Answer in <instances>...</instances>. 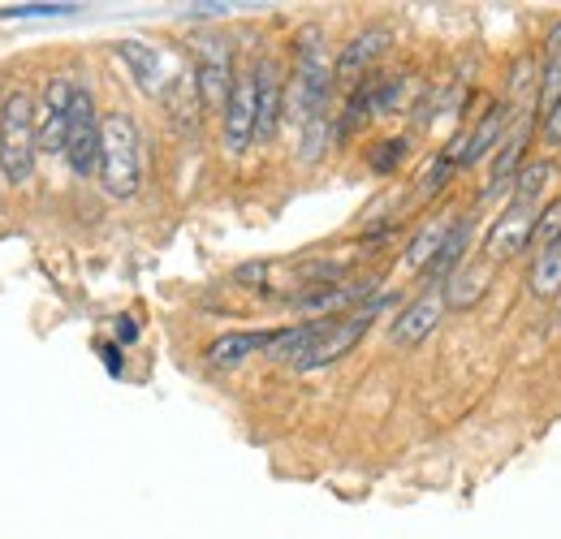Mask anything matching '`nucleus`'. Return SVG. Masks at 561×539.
I'll list each match as a JSON object with an SVG mask.
<instances>
[{
  "label": "nucleus",
  "instance_id": "nucleus-1",
  "mask_svg": "<svg viewBox=\"0 0 561 539\" xmlns=\"http://www.w3.org/2000/svg\"><path fill=\"white\" fill-rule=\"evenodd\" d=\"M333 61L324 57V35L316 26H307L298 35V57H294V73L285 87V122L294 130H302L316 117H329V100H333Z\"/></svg>",
  "mask_w": 561,
  "mask_h": 539
},
{
  "label": "nucleus",
  "instance_id": "nucleus-2",
  "mask_svg": "<svg viewBox=\"0 0 561 539\" xmlns=\"http://www.w3.org/2000/svg\"><path fill=\"white\" fill-rule=\"evenodd\" d=\"M100 186L113 199H135L142 186V142L130 113H108L100 138Z\"/></svg>",
  "mask_w": 561,
  "mask_h": 539
},
{
  "label": "nucleus",
  "instance_id": "nucleus-3",
  "mask_svg": "<svg viewBox=\"0 0 561 539\" xmlns=\"http://www.w3.org/2000/svg\"><path fill=\"white\" fill-rule=\"evenodd\" d=\"M35 156H39L35 104L26 91H13L0 104V177L9 186H26L35 177Z\"/></svg>",
  "mask_w": 561,
  "mask_h": 539
},
{
  "label": "nucleus",
  "instance_id": "nucleus-4",
  "mask_svg": "<svg viewBox=\"0 0 561 539\" xmlns=\"http://www.w3.org/2000/svg\"><path fill=\"white\" fill-rule=\"evenodd\" d=\"M380 298L376 302H367V307H358V311H346V316H337L333 320V329L324 333V337L316 341L298 363H294V371H324V367H333V363H342L346 354H351L358 341L367 337V329L376 324V316H380Z\"/></svg>",
  "mask_w": 561,
  "mask_h": 539
},
{
  "label": "nucleus",
  "instance_id": "nucleus-5",
  "mask_svg": "<svg viewBox=\"0 0 561 539\" xmlns=\"http://www.w3.org/2000/svg\"><path fill=\"white\" fill-rule=\"evenodd\" d=\"M100 138H104V117L95 113V100L87 87H78L70 113V138H66V160L73 177H100Z\"/></svg>",
  "mask_w": 561,
  "mask_h": 539
},
{
  "label": "nucleus",
  "instance_id": "nucleus-6",
  "mask_svg": "<svg viewBox=\"0 0 561 539\" xmlns=\"http://www.w3.org/2000/svg\"><path fill=\"white\" fill-rule=\"evenodd\" d=\"M73 95H78V82H73V78H66V73H61V78H48L44 100H39V108H35V135H39V151H48V156H66Z\"/></svg>",
  "mask_w": 561,
  "mask_h": 539
},
{
  "label": "nucleus",
  "instance_id": "nucleus-7",
  "mask_svg": "<svg viewBox=\"0 0 561 539\" xmlns=\"http://www.w3.org/2000/svg\"><path fill=\"white\" fill-rule=\"evenodd\" d=\"M536 216L540 207H527V203H505V211L496 216L484 233V260L501 264V260H514L531 246V229H536Z\"/></svg>",
  "mask_w": 561,
  "mask_h": 539
},
{
  "label": "nucleus",
  "instance_id": "nucleus-8",
  "mask_svg": "<svg viewBox=\"0 0 561 539\" xmlns=\"http://www.w3.org/2000/svg\"><path fill=\"white\" fill-rule=\"evenodd\" d=\"M220 130H225V151L242 156L255 142V73H238L233 91L220 108Z\"/></svg>",
  "mask_w": 561,
  "mask_h": 539
},
{
  "label": "nucleus",
  "instance_id": "nucleus-9",
  "mask_svg": "<svg viewBox=\"0 0 561 539\" xmlns=\"http://www.w3.org/2000/svg\"><path fill=\"white\" fill-rule=\"evenodd\" d=\"M376 280H337V285H316V289H307L302 298H294V307L298 311H307L311 320H337V311H346V307H367V302H376Z\"/></svg>",
  "mask_w": 561,
  "mask_h": 539
},
{
  "label": "nucleus",
  "instance_id": "nucleus-10",
  "mask_svg": "<svg viewBox=\"0 0 561 539\" xmlns=\"http://www.w3.org/2000/svg\"><path fill=\"white\" fill-rule=\"evenodd\" d=\"M505 126H510V104H489L484 117L471 126V135H462L449 142V156L458 160V169H476V164H484L492 151L501 147Z\"/></svg>",
  "mask_w": 561,
  "mask_h": 539
},
{
  "label": "nucleus",
  "instance_id": "nucleus-11",
  "mask_svg": "<svg viewBox=\"0 0 561 539\" xmlns=\"http://www.w3.org/2000/svg\"><path fill=\"white\" fill-rule=\"evenodd\" d=\"M251 73H255V142H268L285 122V73L273 57H264Z\"/></svg>",
  "mask_w": 561,
  "mask_h": 539
},
{
  "label": "nucleus",
  "instance_id": "nucleus-12",
  "mask_svg": "<svg viewBox=\"0 0 561 539\" xmlns=\"http://www.w3.org/2000/svg\"><path fill=\"white\" fill-rule=\"evenodd\" d=\"M389 44H393V31H389V26H367V31H358L351 44L337 53V66H333L337 82L354 91V87L367 78V69L389 53Z\"/></svg>",
  "mask_w": 561,
  "mask_h": 539
},
{
  "label": "nucleus",
  "instance_id": "nucleus-13",
  "mask_svg": "<svg viewBox=\"0 0 561 539\" xmlns=\"http://www.w3.org/2000/svg\"><path fill=\"white\" fill-rule=\"evenodd\" d=\"M195 87L208 108H225L233 91V69H229V44L225 39H204L195 53Z\"/></svg>",
  "mask_w": 561,
  "mask_h": 539
},
{
  "label": "nucleus",
  "instance_id": "nucleus-14",
  "mask_svg": "<svg viewBox=\"0 0 561 539\" xmlns=\"http://www.w3.org/2000/svg\"><path fill=\"white\" fill-rule=\"evenodd\" d=\"M445 311H449L445 307V294L440 289H427L411 307H402V316L389 324V341L393 345H420V341H427L436 333V324H440Z\"/></svg>",
  "mask_w": 561,
  "mask_h": 539
},
{
  "label": "nucleus",
  "instance_id": "nucleus-15",
  "mask_svg": "<svg viewBox=\"0 0 561 539\" xmlns=\"http://www.w3.org/2000/svg\"><path fill=\"white\" fill-rule=\"evenodd\" d=\"M527 135H531V117H514L510 135L501 138V147H496V156H492V173H489V191H484V199H492L501 186H514V177H518V169H523Z\"/></svg>",
  "mask_w": 561,
  "mask_h": 539
},
{
  "label": "nucleus",
  "instance_id": "nucleus-16",
  "mask_svg": "<svg viewBox=\"0 0 561 539\" xmlns=\"http://www.w3.org/2000/svg\"><path fill=\"white\" fill-rule=\"evenodd\" d=\"M277 333H225L208 345V363L211 367H242L247 358L255 354H268Z\"/></svg>",
  "mask_w": 561,
  "mask_h": 539
},
{
  "label": "nucleus",
  "instance_id": "nucleus-17",
  "mask_svg": "<svg viewBox=\"0 0 561 539\" xmlns=\"http://www.w3.org/2000/svg\"><path fill=\"white\" fill-rule=\"evenodd\" d=\"M492 280V264H462V268L454 272L445 285H440V294H445V307H454V311H467L471 302H480L484 298V289H489Z\"/></svg>",
  "mask_w": 561,
  "mask_h": 539
},
{
  "label": "nucleus",
  "instance_id": "nucleus-18",
  "mask_svg": "<svg viewBox=\"0 0 561 539\" xmlns=\"http://www.w3.org/2000/svg\"><path fill=\"white\" fill-rule=\"evenodd\" d=\"M467 246H471V216H458L454 233L445 238L440 255H436V260H432V268H427V289H440L454 272L467 264Z\"/></svg>",
  "mask_w": 561,
  "mask_h": 539
},
{
  "label": "nucleus",
  "instance_id": "nucleus-19",
  "mask_svg": "<svg viewBox=\"0 0 561 539\" xmlns=\"http://www.w3.org/2000/svg\"><path fill=\"white\" fill-rule=\"evenodd\" d=\"M454 225H458V216H436V220H427L420 233H415V242L407 246V268L411 272L432 268V260L440 255V246H445V238L454 233Z\"/></svg>",
  "mask_w": 561,
  "mask_h": 539
},
{
  "label": "nucleus",
  "instance_id": "nucleus-20",
  "mask_svg": "<svg viewBox=\"0 0 561 539\" xmlns=\"http://www.w3.org/2000/svg\"><path fill=\"white\" fill-rule=\"evenodd\" d=\"M536 104H540V117L561 104V22L549 31V39H545V66H540V91H536Z\"/></svg>",
  "mask_w": 561,
  "mask_h": 539
},
{
  "label": "nucleus",
  "instance_id": "nucleus-21",
  "mask_svg": "<svg viewBox=\"0 0 561 539\" xmlns=\"http://www.w3.org/2000/svg\"><path fill=\"white\" fill-rule=\"evenodd\" d=\"M117 57L130 66V73H135V82H139L142 91H160V53H156L151 44H142V39H122V44H117Z\"/></svg>",
  "mask_w": 561,
  "mask_h": 539
},
{
  "label": "nucleus",
  "instance_id": "nucleus-22",
  "mask_svg": "<svg viewBox=\"0 0 561 539\" xmlns=\"http://www.w3.org/2000/svg\"><path fill=\"white\" fill-rule=\"evenodd\" d=\"M527 289H531L536 302H553V298L561 294V242L558 246H549V251H540V255L531 260Z\"/></svg>",
  "mask_w": 561,
  "mask_h": 539
},
{
  "label": "nucleus",
  "instance_id": "nucleus-23",
  "mask_svg": "<svg viewBox=\"0 0 561 539\" xmlns=\"http://www.w3.org/2000/svg\"><path fill=\"white\" fill-rule=\"evenodd\" d=\"M549 177H553V164L549 160H527L523 169H518V177H514V203H527V207H540V191L549 186Z\"/></svg>",
  "mask_w": 561,
  "mask_h": 539
},
{
  "label": "nucleus",
  "instance_id": "nucleus-24",
  "mask_svg": "<svg viewBox=\"0 0 561 539\" xmlns=\"http://www.w3.org/2000/svg\"><path fill=\"white\" fill-rule=\"evenodd\" d=\"M329 142H333V117L307 122V126L298 130V160H302V164H316V160L329 151Z\"/></svg>",
  "mask_w": 561,
  "mask_h": 539
},
{
  "label": "nucleus",
  "instance_id": "nucleus-25",
  "mask_svg": "<svg viewBox=\"0 0 561 539\" xmlns=\"http://www.w3.org/2000/svg\"><path fill=\"white\" fill-rule=\"evenodd\" d=\"M558 242H561V199H549L540 207V216H536L531 246H536V255H540V251H549V246H558Z\"/></svg>",
  "mask_w": 561,
  "mask_h": 539
},
{
  "label": "nucleus",
  "instance_id": "nucleus-26",
  "mask_svg": "<svg viewBox=\"0 0 561 539\" xmlns=\"http://www.w3.org/2000/svg\"><path fill=\"white\" fill-rule=\"evenodd\" d=\"M454 169H458V160H454V156H449V147H445V151H440V156H436V160H432V164L423 169V177H420V199H432L436 191H445V182L454 177Z\"/></svg>",
  "mask_w": 561,
  "mask_h": 539
},
{
  "label": "nucleus",
  "instance_id": "nucleus-27",
  "mask_svg": "<svg viewBox=\"0 0 561 539\" xmlns=\"http://www.w3.org/2000/svg\"><path fill=\"white\" fill-rule=\"evenodd\" d=\"M407 151H411V138H385V142L376 147V156H371V169H376V173H393V169L407 160Z\"/></svg>",
  "mask_w": 561,
  "mask_h": 539
},
{
  "label": "nucleus",
  "instance_id": "nucleus-28",
  "mask_svg": "<svg viewBox=\"0 0 561 539\" xmlns=\"http://www.w3.org/2000/svg\"><path fill=\"white\" fill-rule=\"evenodd\" d=\"M61 13H78V4H4L0 18H61Z\"/></svg>",
  "mask_w": 561,
  "mask_h": 539
},
{
  "label": "nucleus",
  "instance_id": "nucleus-29",
  "mask_svg": "<svg viewBox=\"0 0 561 539\" xmlns=\"http://www.w3.org/2000/svg\"><path fill=\"white\" fill-rule=\"evenodd\" d=\"M540 138H545L549 147H561V104H558V108H549V113L540 117Z\"/></svg>",
  "mask_w": 561,
  "mask_h": 539
},
{
  "label": "nucleus",
  "instance_id": "nucleus-30",
  "mask_svg": "<svg viewBox=\"0 0 561 539\" xmlns=\"http://www.w3.org/2000/svg\"><path fill=\"white\" fill-rule=\"evenodd\" d=\"M100 354H104V367H108L113 376H122V349H117V345H100Z\"/></svg>",
  "mask_w": 561,
  "mask_h": 539
},
{
  "label": "nucleus",
  "instance_id": "nucleus-31",
  "mask_svg": "<svg viewBox=\"0 0 561 539\" xmlns=\"http://www.w3.org/2000/svg\"><path fill=\"white\" fill-rule=\"evenodd\" d=\"M117 337H122V341H135V337H139V324H135L130 316H117Z\"/></svg>",
  "mask_w": 561,
  "mask_h": 539
},
{
  "label": "nucleus",
  "instance_id": "nucleus-32",
  "mask_svg": "<svg viewBox=\"0 0 561 539\" xmlns=\"http://www.w3.org/2000/svg\"><path fill=\"white\" fill-rule=\"evenodd\" d=\"M268 272V264H247V268H238V280H260Z\"/></svg>",
  "mask_w": 561,
  "mask_h": 539
},
{
  "label": "nucleus",
  "instance_id": "nucleus-33",
  "mask_svg": "<svg viewBox=\"0 0 561 539\" xmlns=\"http://www.w3.org/2000/svg\"><path fill=\"white\" fill-rule=\"evenodd\" d=\"M558 329H561V307H558Z\"/></svg>",
  "mask_w": 561,
  "mask_h": 539
}]
</instances>
